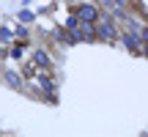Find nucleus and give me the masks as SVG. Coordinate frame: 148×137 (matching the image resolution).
<instances>
[{
  "instance_id": "f257e3e1",
  "label": "nucleus",
  "mask_w": 148,
  "mask_h": 137,
  "mask_svg": "<svg viewBox=\"0 0 148 137\" xmlns=\"http://www.w3.org/2000/svg\"><path fill=\"white\" fill-rule=\"evenodd\" d=\"M93 14H96L93 5H85V8H79V16H82V19H93Z\"/></svg>"
}]
</instances>
